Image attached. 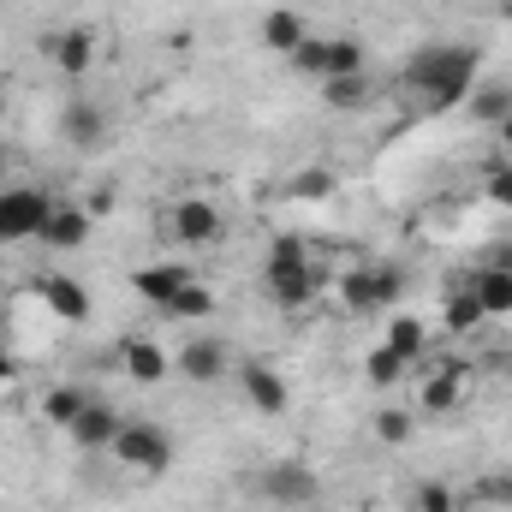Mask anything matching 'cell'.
I'll use <instances>...</instances> for the list:
<instances>
[{
    "mask_svg": "<svg viewBox=\"0 0 512 512\" xmlns=\"http://www.w3.org/2000/svg\"><path fill=\"white\" fill-rule=\"evenodd\" d=\"M0 120H6V90H0Z\"/></svg>",
    "mask_w": 512,
    "mask_h": 512,
    "instance_id": "cell-38",
    "label": "cell"
},
{
    "mask_svg": "<svg viewBox=\"0 0 512 512\" xmlns=\"http://www.w3.org/2000/svg\"><path fill=\"white\" fill-rule=\"evenodd\" d=\"M48 66H54L60 78H84V72L96 66V36H90L84 24L54 30V36H48Z\"/></svg>",
    "mask_w": 512,
    "mask_h": 512,
    "instance_id": "cell-15",
    "label": "cell"
},
{
    "mask_svg": "<svg viewBox=\"0 0 512 512\" xmlns=\"http://www.w3.org/2000/svg\"><path fill=\"white\" fill-rule=\"evenodd\" d=\"M48 209H54L48 191H36V185H6V191H0V239H6V245H30V239H42Z\"/></svg>",
    "mask_w": 512,
    "mask_h": 512,
    "instance_id": "cell-7",
    "label": "cell"
},
{
    "mask_svg": "<svg viewBox=\"0 0 512 512\" xmlns=\"http://www.w3.org/2000/svg\"><path fill=\"white\" fill-rule=\"evenodd\" d=\"M358 72H370V48L358 36H328V78H358Z\"/></svg>",
    "mask_w": 512,
    "mask_h": 512,
    "instance_id": "cell-24",
    "label": "cell"
},
{
    "mask_svg": "<svg viewBox=\"0 0 512 512\" xmlns=\"http://www.w3.org/2000/svg\"><path fill=\"white\" fill-rule=\"evenodd\" d=\"M90 399H96L90 387H78V382H60V387H48V393H42V417H48L54 429H72V417H78V411H84Z\"/></svg>",
    "mask_w": 512,
    "mask_h": 512,
    "instance_id": "cell-22",
    "label": "cell"
},
{
    "mask_svg": "<svg viewBox=\"0 0 512 512\" xmlns=\"http://www.w3.org/2000/svg\"><path fill=\"white\" fill-rule=\"evenodd\" d=\"M185 280H191L185 262H143V268H131V292H137L149 310H167V304L185 292Z\"/></svg>",
    "mask_w": 512,
    "mask_h": 512,
    "instance_id": "cell-14",
    "label": "cell"
},
{
    "mask_svg": "<svg viewBox=\"0 0 512 512\" xmlns=\"http://www.w3.org/2000/svg\"><path fill=\"white\" fill-rule=\"evenodd\" d=\"M286 66H292L298 78H316V84H322V78H328V36H304V42L286 54Z\"/></svg>",
    "mask_w": 512,
    "mask_h": 512,
    "instance_id": "cell-30",
    "label": "cell"
},
{
    "mask_svg": "<svg viewBox=\"0 0 512 512\" xmlns=\"http://www.w3.org/2000/svg\"><path fill=\"white\" fill-rule=\"evenodd\" d=\"M483 191H489V203H495V209H512V155L489 161V173H483Z\"/></svg>",
    "mask_w": 512,
    "mask_h": 512,
    "instance_id": "cell-33",
    "label": "cell"
},
{
    "mask_svg": "<svg viewBox=\"0 0 512 512\" xmlns=\"http://www.w3.org/2000/svg\"><path fill=\"white\" fill-rule=\"evenodd\" d=\"M215 304H221V298H215V286L191 274V280H185V292H179L161 316H173V322H209V316H215Z\"/></svg>",
    "mask_w": 512,
    "mask_h": 512,
    "instance_id": "cell-20",
    "label": "cell"
},
{
    "mask_svg": "<svg viewBox=\"0 0 512 512\" xmlns=\"http://www.w3.org/2000/svg\"><path fill=\"white\" fill-rule=\"evenodd\" d=\"M0 167H6V143H0Z\"/></svg>",
    "mask_w": 512,
    "mask_h": 512,
    "instance_id": "cell-39",
    "label": "cell"
},
{
    "mask_svg": "<svg viewBox=\"0 0 512 512\" xmlns=\"http://www.w3.org/2000/svg\"><path fill=\"white\" fill-rule=\"evenodd\" d=\"M0 256H6V239H0Z\"/></svg>",
    "mask_w": 512,
    "mask_h": 512,
    "instance_id": "cell-40",
    "label": "cell"
},
{
    "mask_svg": "<svg viewBox=\"0 0 512 512\" xmlns=\"http://www.w3.org/2000/svg\"><path fill=\"white\" fill-rule=\"evenodd\" d=\"M36 298H42V304H48V316H60L66 328H84V322L96 316L90 286H84V280H72V274H42V280H36Z\"/></svg>",
    "mask_w": 512,
    "mask_h": 512,
    "instance_id": "cell-10",
    "label": "cell"
},
{
    "mask_svg": "<svg viewBox=\"0 0 512 512\" xmlns=\"http://www.w3.org/2000/svg\"><path fill=\"white\" fill-rule=\"evenodd\" d=\"M12 376H18V358H12V346H6V340H0V387L12 382Z\"/></svg>",
    "mask_w": 512,
    "mask_h": 512,
    "instance_id": "cell-35",
    "label": "cell"
},
{
    "mask_svg": "<svg viewBox=\"0 0 512 512\" xmlns=\"http://www.w3.org/2000/svg\"><path fill=\"white\" fill-rule=\"evenodd\" d=\"M465 501H477V507H512V471H483L465 489Z\"/></svg>",
    "mask_w": 512,
    "mask_h": 512,
    "instance_id": "cell-32",
    "label": "cell"
},
{
    "mask_svg": "<svg viewBox=\"0 0 512 512\" xmlns=\"http://www.w3.org/2000/svg\"><path fill=\"white\" fill-rule=\"evenodd\" d=\"M84 209H90V215H114V185H96V191L84 197Z\"/></svg>",
    "mask_w": 512,
    "mask_h": 512,
    "instance_id": "cell-34",
    "label": "cell"
},
{
    "mask_svg": "<svg viewBox=\"0 0 512 512\" xmlns=\"http://www.w3.org/2000/svg\"><path fill=\"white\" fill-rule=\"evenodd\" d=\"M60 143H66V149H102V143H108V114H102L96 102H84V96L66 102V108H60Z\"/></svg>",
    "mask_w": 512,
    "mask_h": 512,
    "instance_id": "cell-16",
    "label": "cell"
},
{
    "mask_svg": "<svg viewBox=\"0 0 512 512\" xmlns=\"http://www.w3.org/2000/svg\"><path fill=\"white\" fill-rule=\"evenodd\" d=\"M167 233H173L185 251H209V245L227 239V215H221L215 197H179V203L167 209Z\"/></svg>",
    "mask_w": 512,
    "mask_h": 512,
    "instance_id": "cell-6",
    "label": "cell"
},
{
    "mask_svg": "<svg viewBox=\"0 0 512 512\" xmlns=\"http://www.w3.org/2000/svg\"><path fill=\"white\" fill-rule=\"evenodd\" d=\"M90 233H96V215L84 209V197H66V203H54L48 209V227H42V239L36 245H48V251H84L90 245Z\"/></svg>",
    "mask_w": 512,
    "mask_h": 512,
    "instance_id": "cell-11",
    "label": "cell"
},
{
    "mask_svg": "<svg viewBox=\"0 0 512 512\" xmlns=\"http://www.w3.org/2000/svg\"><path fill=\"white\" fill-rule=\"evenodd\" d=\"M411 429H417V417H411L405 405H382V411H376V423H370V435H376L382 447H405V441H411Z\"/></svg>",
    "mask_w": 512,
    "mask_h": 512,
    "instance_id": "cell-31",
    "label": "cell"
},
{
    "mask_svg": "<svg viewBox=\"0 0 512 512\" xmlns=\"http://www.w3.org/2000/svg\"><path fill=\"white\" fill-rule=\"evenodd\" d=\"M262 292L274 310H310L316 292H322V274H316V256L298 233H280L268 256H262Z\"/></svg>",
    "mask_w": 512,
    "mask_h": 512,
    "instance_id": "cell-2",
    "label": "cell"
},
{
    "mask_svg": "<svg viewBox=\"0 0 512 512\" xmlns=\"http://www.w3.org/2000/svg\"><path fill=\"white\" fill-rule=\"evenodd\" d=\"M114 459L137 471V477H161L167 465H173V429H161V423H149V417H126V429H120V441H114Z\"/></svg>",
    "mask_w": 512,
    "mask_h": 512,
    "instance_id": "cell-5",
    "label": "cell"
},
{
    "mask_svg": "<svg viewBox=\"0 0 512 512\" xmlns=\"http://www.w3.org/2000/svg\"><path fill=\"white\" fill-rule=\"evenodd\" d=\"M495 12H501V18L512 24V0H495Z\"/></svg>",
    "mask_w": 512,
    "mask_h": 512,
    "instance_id": "cell-37",
    "label": "cell"
},
{
    "mask_svg": "<svg viewBox=\"0 0 512 512\" xmlns=\"http://www.w3.org/2000/svg\"><path fill=\"white\" fill-rule=\"evenodd\" d=\"M114 358H120V370H126L137 387H161L173 376V352H161V340H149V334H126V340L114 346Z\"/></svg>",
    "mask_w": 512,
    "mask_h": 512,
    "instance_id": "cell-12",
    "label": "cell"
},
{
    "mask_svg": "<svg viewBox=\"0 0 512 512\" xmlns=\"http://www.w3.org/2000/svg\"><path fill=\"white\" fill-rule=\"evenodd\" d=\"M417 405H423L429 417H447V411H459V405H465V370H459V364L435 370L429 382L417 387Z\"/></svg>",
    "mask_w": 512,
    "mask_h": 512,
    "instance_id": "cell-19",
    "label": "cell"
},
{
    "mask_svg": "<svg viewBox=\"0 0 512 512\" xmlns=\"http://www.w3.org/2000/svg\"><path fill=\"white\" fill-rule=\"evenodd\" d=\"M405 370H411V358H399V352H393L387 340L364 352V382L376 387V393H393V387L405 382Z\"/></svg>",
    "mask_w": 512,
    "mask_h": 512,
    "instance_id": "cell-21",
    "label": "cell"
},
{
    "mask_svg": "<svg viewBox=\"0 0 512 512\" xmlns=\"http://www.w3.org/2000/svg\"><path fill=\"white\" fill-rule=\"evenodd\" d=\"M495 143H501V155H512V114L495 126Z\"/></svg>",
    "mask_w": 512,
    "mask_h": 512,
    "instance_id": "cell-36",
    "label": "cell"
},
{
    "mask_svg": "<svg viewBox=\"0 0 512 512\" xmlns=\"http://www.w3.org/2000/svg\"><path fill=\"white\" fill-rule=\"evenodd\" d=\"M405 298V268L399 262H358L340 274V304L352 316H376V310H399Z\"/></svg>",
    "mask_w": 512,
    "mask_h": 512,
    "instance_id": "cell-3",
    "label": "cell"
},
{
    "mask_svg": "<svg viewBox=\"0 0 512 512\" xmlns=\"http://www.w3.org/2000/svg\"><path fill=\"white\" fill-rule=\"evenodd\" d=\"M120 429H126V417H120V405L114 399H90L78 417H72V429H66V441L78 447V453H114V441H120Z\"/></svg>",
    "mask_w": 512,
    "mask_h": 512,
    "instance_id": "cell-9",
    "label": "cell"
},
{
    "mask_svg": "<svg viewBox=\"0 0 512 512\" xmlns=\"http://www.w3.org/2000/svg\"><path fill=\"white\" fill-rule=\"evenodd\" d=\"M334 191H340V179H334V167H322V161H310V167L292 173V197H298V203H328Z\"/></svg>",
    "mask_w": 512,
    "mask_h": 512,
    "instance_id": "cell-27",
    "label": "cell"
},
{
    "mask_svg": "<svg viewBox=\"0 0 512 512\" xmlns=\"http://www.w3.org/2000/svg\"><path fill=\"white\" fill-rule=\"evenodd\" d=\"M411 512H465V495L453 483H441V477H423L411 489Z\"/></svg>",
    "mask_w": 512,
    "mask_h": 512,
    "instance_id": "cell-28",
    "label": "cell"
},
{
    "mask_svg": "<svg viewBox=\"0 0 512 512\" xmlns=\"http://www.w3.org/2000/svg\"><path fill=\"white\" fill-rule=\"evenodd\" d=\"M387 346L399 352V358H423V346H429V328H423V316H393L387 322Z\"/></svg>",
    "mask_w": 512,
    "mask_h": 512,
    "instance_id": "cell-29",
    "label": "cell"
},
{
    "mask_svg": "<svg viewBox=\"0 0 512 512\" xmlns=\"http://www.w3.org/2000/svg\"><path fill=\"white\" fill-rule=\"evenodd\" d=\"M173 370H179L185 382H197V387H215L227 370H233V346L215 340V334H191V340L173 352Z\"/></svg>",
    "mask_w": 512,
    "mask_h": 512,
    "instance_id": "cell-8",
    "label": "cell"
},
{
    "mask_svg": "<svg viewBox=\"0 0 512 512\" xmlns=\"http://www.w3.org/2000/svg\"><path fill=\"white\" fill-rule=\"evenodd\" d=\"M465 114H471L477 126H501L512 114V90L507 84H477V90L465 96Z\"/></svg>",
    "mask_w": 512,
    "mask_h": 512,
    "instance_id": "cell-23",
    "label": "cell"
},
{
    "mask_svg": "<svg viewBox=\"0 0 512 512\" xmlns=\"http://www.w3.org/2000/svg\"><path fill=\"white\" fill-rule=\"evenodd\" d=\"M471 298L483 304V316H489V322H495V316H512V268L483 262V268L471 274Z\"/></svg>",
    "mask_w": 512,
    "mask_h": 512,
    "instance_id": "cell-17",
    "label": "cell"
},
{
    "mask_svg": "<svg viewBox=\"0 0 512 512\" xmlns=\"http://www.w3.org/2000/svg\"><path fill=\"white\" fill-rule=\"evenodd\" d=\"M239 387H245V405L256 417H286V405H292V387L274 364H256V358L239 364Z\"/></svg>",
    "mask_w": 512,
    "mask_h": 512,
    "instance_id": "cell-13",
    "label": "cell"
},
{
    "mask_svg": "<svg viewBox=\"0 0 512 512\" xmlns=\"http://www.w3.org/2000/svg\"><path fill=\"white\" fill-rule=\"evenodd\" d=\"M441 322H447V334H459V340H465V334H477L489 316H483V304L471 298V286H459V292H447V304H441Z\"/></svg>",
    "mask_w": 512,
    "mask_h": 512,
    "instance_id": "cell-25",
    "label": "cell"
},
{
    "mask_svg": "<svg viewBox=\"0 0 512 512\" xmlns=\"http://www.w3.org/2000/svg\"><path fill=\"white\" fill-rule=\"evenodd\" d=\"M477 66H483L477 42H429V48H417L405 60L399 84L423 102V114H453L477 90Z\"/></svg>",
    "mask_w": 512,
    "mask_h": 512,
    "instance_id": "cell-1",
    "label": "cell"
},
{
    "mask_svg": "<svg viewBox=\"0 0 512 512\" xmlns=\"http://www.w3.org/2000/svg\"><path fill=\"white\" fill-rule=\"evenodd\" d=\"M251 495L262 507L298 512L322 495V477H316V465H304V459H268L262 471H251Z\"/></svg>",
    "mask_w": 512,
    "mask_h": 512,
    "instance_id": "cell-4",
    "label": "cell"
},
{
    "mask_svg": "<svg viewBox=\"0 0 512 512\" xmlns=\"http://www.w3.org/2000/svg\"><path fill=\"white\" fill-rule=\"evenodd\" d=\"M322 102H328L334 114L370 108V72H358V78H328V84H322Z\"/></svg>",
    "mask_w": 512,
    "mask_h": 512,
    "instance_id": "cell-26",
    "label": "cell"
},
{
    "mask_svg": "<svg viewBox=\"0 0 512 512\" xmlns=\"http://www.w3.org/2000/svg\"><path fill=\"white\" fill-rule=\"evenodd\" d=\"M304 36H310V24H304L298 6H268V12H262V48H274L280 60H286Z\"/></svg>",
    "mask_w": 512,
    "mask_h": 512,
    "instance_id": "cell-18",
    "label": "cell"
}]
</instances>
